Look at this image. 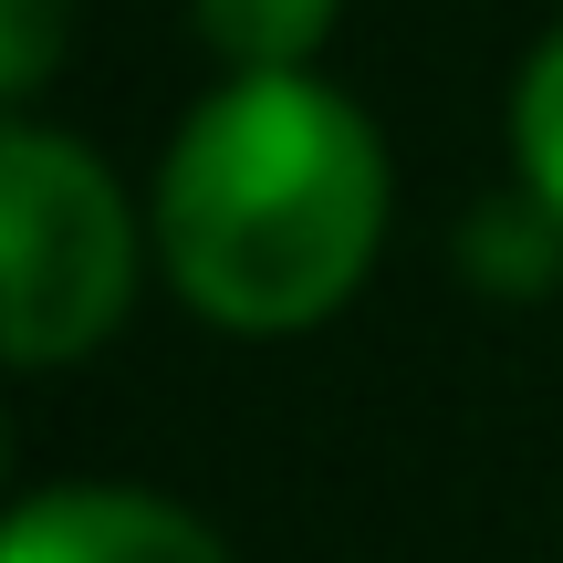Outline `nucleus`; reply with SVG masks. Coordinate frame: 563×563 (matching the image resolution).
Masks as SVG:
<instances>
[{
  "instance_id": "423d86ee",
  "label": "nucleus",
  "mask_w": 563,
  "mask_h": 563,
  "mask_svg": "<svg viewBox=\"0 0 563 563\" xmlns=\"http://www.w3.org/2000/svg\"><path fill=\"white\" fill-rule=\"evenodd\" d=\"M563 262V220L543 199H522V209H481L470 220V272L481 282H501V292H543Z\"/></svg>"
},
{
  "instance_id": "f257e3e1",
  "label": "nucleus",
  "mask_w": 563,
  "mask_h": 563,
  "mask_svg": "<svg viewBox=\"0 0 563 563\" xmlns=\"http://www.w3.org/2000/svg\"><path fill=\"white\" fill-rule=\"evenodd\" d=\"M386 241V146L323 74H230L157 167L167 282L220 334H313Z\"/></svg>"
},
{
  "instance_id": "20e7f679",
  "label": "nucleus",
  "mask_w": 563,
  "mask_h": 563,
  "mask_svg": "<svg viewBox=\"0 0 563 563\" xmlns=\"http://www.w3.org/2000/svg\"><path fill=\"white\" fill-rule=\"evenodd\" d=\"M188 21L230 74H313L344 0H188Z\"/></svg>"
},
{
  "instance_id": "39448f33",
  "label": "nucleus",
  "mask_w": 563,
  "mask_h": 563,
  "mask_svg": "<svg viewBox=\"0 0 563 563\" xmlns=\"http://www.w3.org/2000/svg\"><path fill=\"white\" fill-rule=\"evenodd\" d=\"M511 157H522V199H543L563 220V21L511 84Z\"/></svg>"
},
{
  "instance_id": "7ed1b4c3",
  "label": "nucleus",
  "mask_w": 563,
  "mask_h": 563,
  "mask_svg": "<svg viewBox=\"0 0 563 563\" xmlns=\"http://www.w3.org/2000/svg\"><path fill=\"white\" fill-rule=\"evenodd\" d=\"M0 563H230V543L199 511L125 481H53L11 511Z\"/></svg>"
},
{
  "instance_id": "f03ea898",
  "label": "nucleus",
  "mask_w": 563,
  "mask_h": 563,
  "mask_svg": "<svg viewBox=\"0 0 563 563\" xmlns=\"http://www.w3.org/2000/svg\"><path fill=\"white\" fill-rule=\"evenodd\" d=\"M0 282H11V365H74L136 302V220L84 136L11 115L0 125Z\"/></svg>"
},
{
  "instance_id": "0eeeda50",
  "label": "nucleus",
  "mask_w": 563,
  "mask_h": 563,
  "mask_svg": "<svg viewBox=\"0 0 563 563\" xmlns=\"http://www.w3.org/2000/svg\"><path fill=\"white\" fill-rule=\"evenodd\" d=\"M63 32H74V0H0V95L32 104L63 63Z\"/></svg>"
}]
</instances>
